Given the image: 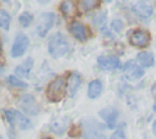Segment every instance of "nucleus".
<instances>
[{
	"mask_svg": "<svg viewBox=\"0 0 156 139\" xmlns=\"http://www.w3.org/2000/svg\"><path fill=\"white\" fill-rule=\"evenodd\" d=\"M69 49V45H68V41L67 39L61 34V33H56L54 34L50 39H49V43H48V51L49 54L57 59V57H61L63 56Z\"/></svg>",
	"mask_w": 156,
	"mask_h": 139,
	"instance_id": "f257e3e1",
	"label": "nucleus"
},
{
	"mask_svg": "<svg viewBox=\"0 0 156 139\" xmlns=\"http://www.w3.org/2000/svg\"><path fill=\"white\" fill-rule=\"evenodd\" d=\"M82 127L84 139H107L104 134V126L94 118H84Z\"/></svg>",
	"mask_w": 156,
	"mask_h": 139,
	"instance_id": "f03ea898",
	"label": "nucleus"
},
{
	"mask_svg": "<svg viewBox=\"0 0 156 139\" xmlns=\"http://www.w3.org/2000/svg\"><path fill=\"white\" fill-rule=\"evenodd\" d=\"M66 88H67V83H66V79L65 77L62 76H58L56 78H54L48 88H46V96L50 101H60L63 96H65V91H66Z\"/></svg>",
	"mask_w": 156,
	"mask_h": 139,
	"instance_id": "7ed1b4c3",
	"label": "nucleus"
},
{
	"mask_svg": "<svg viewBox=\"0 0 156 139\" xmlns=\"http://www.w3.org/2000/svg\"><path fill=\"white\" fill-rule=\"evenodd\" d=\"M18 105L22 111H24L27 115H30V116H35L40 111L39 104L37 102L34 96L30 94H26V95L21 96V99L18 100Z\"/></svg>",
	"mask_w": 156,
	"mask_h": 139,
	"instance_id": "20e7f679",
	"label": "nucleus"
},
{
	"mask_svg": "<svg viewBox=\"0 0 156 139\" xmlns=\"http://www.w3.org/2000/svg\"><path fill=\"white\" fill-rule=\"evenodd\" d=\"M55 22V13L52 12H44L40 15L38 23H37V32L39 37H45L48 32L52 28Z\"/></svg>",
	"mask_w": 156,
	"mask_h": 139,
	"instance_id": "39448f33",
	"label": "nucleus"
},
{
	"mask_svg": "<svg viewBox=\"0 0 156 139\" xmlns=\"http://www.w3.org/2000/svg\"><path fill=\"white\" fill-rule=\"evenodd\" d=\"M123 73L129 80H139L144 76V70L136 63L135 60H129L123 66Z\"/></svg>",
	"mask_w": 156,
	"mask_h": 139,
	"instance_id": "423d86ee",
	"label": "nucleus"
},
{
	"mask_svg": "<svg viewBox=\"0 0 156 139\" xmlns=\"http://www.w3.org/2000/svg\"><path fill=\"white\" fill-rule=\"evenodd\" d=\"M132 12L140 20L146 21L149 20L154 13V7L150 4H146L144 1H138L132 6Z\"/></svg>",
	"mask_w": 156,
	"mask_h": 139,
	"instance_id": "0eeeda50",
	"label": "nucleus"
},
{
	"mask_svg": "<svg viewBox=\"0 0 156 139\" xmlns=\"http://www.w3.org/2000/svg\"><path fill=\"white\" fill-rule=\"evenodd\" d=\"M29 45V39L27 35L24 34H18L16 38H15V41H13V45H12V49H11V55L13 57H20L22 56L27 48Z\"/></svg>",
	"mask_w": 156,
	"mask_h": 139,
	"instance_id": "6e6552de",
	"label": "nucleus"
},
{
	"mask_svg": "<svg viewBox=\"0 0 156 139\" xmlns=\"http://www.w3.org/2000/svg\"><path fill=\"white\" fill-rule=\"evenodd\" d=\"M129 41L133 46L136 48H145L150 41V34L149 32L144 29H135L129 38Z\"/></svg>",
	"mask_w": 156,
	"mask_h": 139,
	"instance_id": "1a4fd4ad",
	"label": "nucleus"
},
{
	"mask_svg": "<svg viewBox=\"0 0 156 139\" xmlns=\"http://www.w3.org/2000/svg\"><path fill=\"white\" fill-rule=\"evenodd\" d=\"M99 67L101 70L105 71H111V70H116L121 66V61L117 56L115 55H108V56H99L96 60Z\"/></svg>",
	"mask_w": 156,
	"mask_h": 139,
	"instance_id": "9d476101",
	"label": "nucleus"
},
{
	"mask_svg": "<svg viewBox=\"0 0 156 139\" xmlns=\"http://www.w3.org/2000/svg\"><path fill=\"white\" fill-rule=\"evenodd\" d=\"M99 116L107 123L108 128H115L116 127V122H117V117H118V112L115 107H104L99 111Z\"/></svg>",
	"mask_w": 156,
	"mask_h": 139,
	"instance_id": "9b49d317",
	"label": "nucleus"
},
{
	"mask_svg": "<svg viewBox=\"0 0 156 139\" xmlns=\"http://www.w3.org/2000/svg\"><path fill=\"white\" fill-rule=\"evenodd\" d=\"M69 33L79 41H85L88 38V32L87 28L83 23L78 22V21H73L69 24Z\"/></svg>",
	"mask_w": 156,
	"mask_h": 139,
	"instance_id": "f8f14e48",
	"label": "nucleus"
},
{
	"mask_svg": "<svg viewBox=\"0 0 156 139\" xmlns=\"http://www.w3.org/2000/svg\"><path fill=\"white\" fill-rule=\"evenodd\" d=\"M67 90H68V94L69 96H74V94L77 93V90L79 89L80 87V83H82V78L79 76V73L77 72H73L69 74L68 79H67Z\"/></svg>",
	"mask_w": 156,
	"mask_h": 139,
	"instance_id": "ddd939ff",
	"label": "nucleus"
},
{
	"mask_svg": "<svg viewBox=\"0 0 156 139\" xmlns=\"http://www.w3.org/2000/svg\"><path fill=\"white\" fill-rule=\"evenodd\" d=\"M33 68V59L32 57H28L24 60V62L20 66H17L15 68V74L18 77H28L30 70Z\"/></svg>",
	"mask_w": 156,
	"mask_h": 139,
	"instance_id": "4468645a",
	"label": "nucleus"
},
{
	"mask_svg": "<svg viewBox=\"0 0 156 139\" xmlns=\"http://www.w3.org/2000/svg\"><path fill=\"white\" fill-rule=\"evenodd\" d=\"M102 93V84L99 79H94L89 83L88 85V98L90 99H96L100 96Z\"/></svg>",
	"mask_w": 156,
	"mask_h": 139,
	"instance_id": "2eb2a0df",
	"label": "nucleus"
},
{
	"mask_svg": "<svg viewBox=\"0 0 156 139\" xmlns=\"http://www.w3.org/2000/svg\"><path fill=\"white\" fill-rule=\"evenodd\" d=\"M13 113H15V118H16V124L18 126L20 129L26 130L32 127V122L27 116H24L23 113H21L20 111H16V110H13Z\"/></svg>",
	"mask_w": 156,
	"mask_h": 139,
	"instance_id": "dca6fc26",
	"label": "nucleus"
},
{
	"mask_svg": "<svg viewBox=\"0 0 156 139\" xmlns=\"http://www.w3.org/2000/svg\"><path fill=\"white\" fill-rule=\"evenodd\" d=\"M60 10H61V12H62L66 17H74V16L77 15V11H78L77 6H76L72 1H68V0L61 2Z\"/></svg>",
	"mask_w": 156,
	"mask_h": 139,
	"instance_id": "f3484780",
	"label": "nucleus"
},
{
	"mask_svg": "<svg viewBox=\"0 0 156 139\" xmlns=\"http://www.w3.org/2000/svg\"><path fill=\"white\" fill-rule=\"evenodd\" d=\"M138 62L143 66V67H151L154 65V55L149 51H140L136 56Z\"/></svg>",
	"mask_w": 156,
	"mask_h": 139,
	"instance_id": "a211bd4d",
	"label": "nucleus"
},
{
	"mask_svg": "<svg viewBox=\"0 0 156 139\" xmlns=\"http://www.w3.org/2000/svg\"><path fill=\"white\" fill-rule=\"evenodd\" d=\"M96 5H99V1H96V0H80V1H78L77 9L82 12H87V11L93 10Z\"/></svg>",
	"mask_w": 156,
	"mask_h": 139,
	"instance_id": "6ab92c4d",
	"label": "nucleus"
},
{
	"mask_svg": "<svg viewBox=\"0 0 156 139\" xmlns=\"http://www.w3.org/2000/svg\"><path fill=\"white\" fill-rule=\"evenodd\" d=\"M106 16H107V12L105 10L98 12L93 17V21H91L93 22V26L96 27V28H102L105 26V23H106Z\"/></svg>",
	"mask_w": 156,
	"mask_h": 139,
	"instance_id": "aec40b11",
	"label": "nucleus"
},
{
	"mask_svg": "<svg viewBox=\"0 0 156 139\" xmlns=\"http://www.w3.org/2000/svg\"><path fill=\"white\" fill-rule=\"evenodd\" d=\"M67 127V119L66 118H57L55 121H52L51 123V129L54 132H56L57 134H61Z\"/></svg>",
	"mask_w": 156,
	"mask_h": 139,
	"instance_id": "412c9836",
	"label": "nucleus"
},
{
	"mask_svg": "<svg viewBox=\"0 0 156 139\" xmlns=\"http://www.w3.org/2000/svg\"><path fill=\"white\" fill-rule=\"evenodd\" d=\"M7 82H9V84H10L11 87H13V88H27V87H28V84H27L26 82L21 80V79L17 78L16 76H10V77L7 78Z\"/></svg>",
	"mask_w": 156,
	"mask_h": 139,
	"instance_id": "4be33fe9",
	"label": "nucleus"
},
{
	"mask_svg": "<svg viewBox=\"0 0 156 139\" xmlns=\"http://www.w3.org/2000/svg\"><path fill=\"white\" fill-rule=\"evenodd\" d=\"M11 22V17L5 10H0V27L4 29H9Z\"/></svg>",
	"mask_w": 156,
	"mask_h": 139,
	"instance_id": "5701e85b",
	"label": "nucleus"
},
{
	"mask_svg": "<svg viewBox=\"0 0 156 139\" xmlns=\"http://www.w3.org/2000/svg\"><path fill=\"white\" fill-rule=\"evenodd\" d=\"M18 21H20L21 26L28 27V26L33 22V16H32V13H29V12H23V13H21V16L18 17Z\"/></svg>",
	"mask_w": 156,
	"mask_h": 139,
	"instance_id": "b1692460",
	"label": "nucleus"
},
{
	"mask_svg": "<svg viewBox=\"0 0 156 139\" xmlns=\"http://www.w3.org/2000/svg\"><path fill=\"white\" fill-rule=\"evenodd\" d=\"M111 28H112L115 32L119 33V32H122V30H123V28H124V23H123L119 18L113 20V21L111 22Z\"/></svg>",
	"mask_w": 156,
	"mask_h": 139,
	"instance_id": "393cba45",
	"label": "nucleus"
},
{
	"mask_svg": "<svg viewBox=\"0 0 156 139\" xmlns=\"http://www.w3.org/2000/svg\"><path fill=\"white\" fill-rule=\"evenodd\" d=\"M4 116H5V118L7 119V122H9L11 126H15V124H16V118H15L13 110H6V111L4 112Z\"/></svg>",
	"mask_w": 156,
	"mask_h": 139,
	"instance_id": "a878e982",
	"label": "nucleus"
},
{
	"mask_svg": "<svg viewBox=\"0 0 156 139\" xmlns=\"http://www.w3.org/2000/svg\"><path fill=\"white\" fill-rule=\"evenodd\" d=\"M111 139H127V138H126V134L123 133V130L117 129V132H115L111 135Z\"/></svg>",
	"mask_w": 156,
	"mask_h": 139,
	"instance_id": "bb28decb",
	"label": "nucleus"
},
{
	"mask_svg": "<svg viewBox=\"0 0 156 139\" xmlns=\"http://www.w3.org/2000/svg\"><path fill=\"white\" fill-rule=\"evenodd\" d=\"M152 130H154V133L156 134V119H155V122L152 123Z\"/></svg>",
	"mask_w": 156,
	"mask_h": 139,
	"instance_id": "cd10ccee",
	"label": "nucleus"
},
{
	"mask_svg": "<svg viewBox=\"0 0 156 139\" xmlns=\"http://www.w3.org/2000/svg\"><path fill=\"white\" fill-rule=\"evenodd\" d=\"M152 109H154V111L156 112V101H155V104H154V107H152Z\"/></svg>",
	"mask_w": 156,
	"mask_h": 139,
	"instance_id": "c85d7f7f",
	"label": "nucleus"
},
{
	"mask_svg": "<svg viewBox=\"0 0 156 139\" xmlns=\"http://www.w3.org/2000/svg\"><path fill=\"white\" fill-rule=\"evenodd\" d=\"M43 139H52V138H51V137H44Z\"/></svg>",
	"mask_w": 156,
	"mask_h": 139,
	"instance_id": "c756f323",
	"label": "nucleus"
},
{
	"mask_svg": "<svg viewBox=\"0 0 156 139\" xmlns=\"http://www.w3.org/2000/svg\"><path fill=\"white\" fill-rule=\"evenodd\" d=\"M1 48H2V43H1V38H0V50H1Z\"/></svg>",
	"mask_w": 156,
	"mask_h": 139,
	"instance_id": "7c9ffc66",
	"label": "nucleus"
},
{
	"mask_svg": "<svg viewBox=\"0 0 156 139\" xmlns=\"http://www.w3.org/2000/svg\"><path fill=\"white\" fill-rule=\"evenodd\" d=\"M1 70H2V68H1V67H0V72H1Z\"/></svg>",
	"mask_w": 156,
	"mask_h": 139,
	"instance_id": "2f4dec72",
	"label": "nucleus"
},
{
	"mask_svg": "<svg viewBox=\"0 0 156 139\" xmlns=\"http://www.w3.org/2000/svg\"><path fill=\"white\" fill-rule=\"evenodd\" d=\"M0 139H2V138H1V137H0Z\"/></svg>",
	"mask_w": 156,
	"mask_h": 139,
	"instance_id": "473e14b6",
	"label": "nucleus"
}]
</instances>
